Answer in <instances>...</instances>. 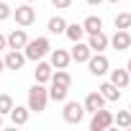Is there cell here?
I'll use <instances>...</instances> for the list:
<instances>
[{
  "mask_svg": "<svg viewBox=\"0 0 131 131\" xmlns=\"http://www.w3.org/2000/svg\"><path fill=\"white\" fill-rule=\"evenodd\" d=\"M49 51H51V44H49L46 36H39V39H34V41H26V46H23V54H26V59H31V62L44 59Z\"/></svg>",
  "mask_w": 131,
  "mask_h": 131,
  "instance_id": "cell-1",
  "label": "cell"
},
{
  "mask_svg": "<svg viewBox=\"0 0 131 131\" xmlns=\"http://www.w3.org/2000/svg\"><path fill=\"white\" fill-rule=\"evenodd\" d=\"M46 100H49V90H46L41 82L31 85V90H28V111L41 113V111L46 108Z\"/></svg>",
  "mask_w": 131,
  "mask_h": 131,
  "instance_id": "cell-2",
  "label": "cell"
},
{
  "mask_svg": "<svg viewBox=\"0 0 131 131\" xmlns=\"http://www.w3.org/2000/svg\"><path fill=\"white\" fill-rule=\"evenodd\" d=\"M64 121L67 123H80L85 118V105L77 103V100H64V111H62Z\"/></svg>",
  "mask_w": 131,
  "mask_h": 131,
  "instance_id": "cell-3",
  "label": "cell"
},
{
  "mask_svg": "<svg viewBox=\"0 0 131 131\" xmlns=\"http://www.w3.org/2000/svg\"><path fill=\"white\" fill-rule=\"evenodd\" d=\"M111 126H113V113L105 111V108H98L90 118V131H105Z\"/></svg>",
  "mask_w": 131,
  "mask_h": 131,
  "instance_id": "cell-4",
  "label": "cell"
},
{
  "mask_svg": "<svg viewBox=\"0 0 131 131\" xmlns=\"http://www.w3.org/2000/svg\"><path fill=\"white\" fill-rule=\"evenodd\" d=\"M108 57L103 54V51H95V54H90V59H88V70H90V75H95V77H103L105 72H108Z\"/></svg>",
  "mask_w": 131,
  "mask_h": 131,
  "instance_id": "cell-5",
  "label": "cell"
},
{
  "mask_svg": "<svg viewBox=\"0 0 131 131\" xmlns=\"http://www.w3.org/2000/svg\"><path fill=\"white\" fill-rule=\"evenodd\" d=\"M108 44H111L116 51H126V49L131 46V34H128L126 28H116V34L108 39Z\"/></svg>",
  "mask_w": 131,
  "mask_h": 131,
  "instance_id": "cell-6",
  "label": "cell"
},
{
  "mask_svg": "<svg viewBox=\"0 0 131 131\" xmlns=\"http://www.w3.org/2000/svg\"><path fill=\"white\" fill-rule=\"evenodd\" d=\"M13 13H16V23H18V26H23V28H26V26H31V23L36 21V10H34L28 3H26V5H18Z\"/></svg>",
  "mask_w": 131,
  "mask_h": 131,
  "instance_id": "cell-7",
  "label": "cell"
},
{
  "mask_svg": "<svg viewBox=\"0 0 131 131\" xmlns=\"http://www.w3.org/2000/svg\"><path fill=\"white\" fill-rule=\"evenodd\" d=\"M3 59H5V70H21L23 64H26V54L21 49H10Z\"/></svg>",
  "mask_w": 131,
  "mask_h": 131,
  "instance_id": "cell-8",
  "label": "cell"
},
{
  "mask_svg": "<svg viewBox=\"0 0 131 131\" xmlns=\"http://www.w3.org/2000/svg\"><path fill=\"white\" fill-rule=\"evenodd\" d=\"M49 57H51V67H57V70H67V64L72 62L70 51H64V49H51Z\"/></svg>",
  "mask_w": 131,
  "mask_h": 131,
  "instance_id": "cell-9",
  "label": "cell"
},
{
  "mask_svg": "<svg viewBox=\"0 0 131 131\" xmlns=\"http://www.w3.org/2000/svg\"><path fill=\"white\" fill-rule=\"evenodd\" d=\"M82 105H85V113H95L98 108H105V98L100 95V90L98 93H88Z\"/></svg>",
  "mask_w": 131,
  "mask_h": 131,
  "instance_id": "cell-10",
  "label": "cell"
},
{
  "mask_svg": "<svg viewBox=\"0 0 131 131\" xmlns=\"http://www.w3.org/2000/svg\"><path fill=\"white\" fill-rule=\"evenodd\" d=\"M5 39H8V46H10V49H23V46H26V41H28L26 28H13Z\"/></svg>",
  "mask_w": 131,
  "mask_h": 131,
  "instance_id": "cell-11",
  "label": "cell"
},
{
  "mask_svg": "<svg viewBox=\"0 0 131 131\" xmlns=\"http://www.w3.org/2000/svg\"><path fill=\"white\" fill-rule=\"evenodd\" d=\"M28 113H31V111H28V105H13L8 116H10L13 126H26V123H28Z\"/></svg>",
  "mask_w": 131,
  "mask_h": 131,
  "instance_id": "cell-12",
  "label": "cell"
},
{
  "mask_svg": "<svg viewBox=\"0 0 131 131\" xmlns=\"http://www.w3.org/2000/svg\"><path fill=\"white\" fill-rule=\"evenodd\" d=\"M90 54H93V49H90L88 44H82V41H75V46H72V51H70V57H72L77 64H80V62H88Z\"/></svg>",
  "mask_w": 131,
  "mask_h": 131,
  "instance_id": "cell-13",
  "label": "cell"
},
{
  "mask_svg": "<svg viewBox=\"0 0 131 131\" xmlns=\"http://www.w3.org/2000/svg\"><path fill=\"white\" fill-rule=\"evenodd\" d=\"M90 39H88V46L93 49V51H103V49H108V36L103 34V31H95V34H88Z\"/></svg>",
  "mask_w": 131,
  "mask_h": 131,
  "instance_id": "cell-14",
  "label": "cell"
},
{
  "mask_svg": "<svg viewBox=\"0 0 131 131\" xmlns=\"http://www.w3.org/2000/svg\"><path fill=\"white\" fill-rule=\"evenodd\" d=\"M128 77H131V72H128V70H111V82H113L118 90L128 88Z\"/></svg>",
  "mask_w": 131,
  "mask_h": 131,
  "instance_id": "cell-15",
  "label": "cell"
},
{
  "mask_svg": "<svg viewBox=\"0 0 131 131\" xmlns=\"http://www.w3.org/2000/svg\"><path fill=\"white\" fill-rule=\"evenodd\" d=\"M34 77H36V82H49L51 80V64H46V62H41L39 59V64H36V70H34Z\"/></svg>",
  "mask_w": 131,
  "mask_h": 131,
  "instance_id": "cell-16",
  "label": "cell"
},
{
  "mask_svg": "<svg viewBox=\"0 0 131 131\" xmlns=\"http://www.w3.org/2000/svg\"><path fill=\"white\" fill-rule=\"evenodd\" d=\"M64 36H67L72 44H75V41H82V36H85L82 23H67V28H64Z\"/></svg>",
  "mask_w": 131,
  "mask_h": 131,
  "instance_id": "cell-17",
  "label": "cell"
},
{
  "mask_svg": "<svg viewBox=\"0 0 131 131\" xmlns=\"http://www.w3.org/2000/svg\"><path fill=\"white\" fill-rule=\"evenodd\" d=\"M98 90H100V95H103L105 100H118V98H121V90H118L113 82H103Z\"/></svg>",
  "mask_w": 131,
  "mask_h": 131,
  "instance_id": "cell-18",
  "label": "cell"
},
{
  "mask_svg": "<svg viewBox=\"0 0 131 131\" xmlns=\"http://www.w3.org/2000/svg\"><path fill=\"white\" fill-rule=\"evenodd\" d=\"M67 93H70V88H62V85L51 82V90H49V98H51L54 103H64V100H67Z\"/></svg>",
  "mask_w": 131,
  "mask_h": 131,
  "instance_id": "cell-19",
  "label": "cell"
},
{
  "mask_svg": "<svg viewBox=\"0 0 131 131\" xmlns=\"http://www.w3.org/2000/svg\"><path fill=\"white\" fill-rule=\"evenodd\" d=\"M49 34H64V28H67V21H64L62 16H51L49 23H46Z\"/></svg>",
  "mask_w": 131,
  "mask_h": 131,
  "instance_id": "cell-20",
  "label": "cell"
},
{
  "mask_svg": "<svg viewBox=\"0 0 131 131\" xmlns=\"http://www.w3.org/2000/svg\"><path fill=\"white\" fill-rule=\"evenodd\" d=\"M82 28H85V34H95V31H103V21H100L98 16H88V18L82 21Z\"/></svg>",
  "mask_w": 131,
  "mask_h": 131,
  "instance_id": "cell-21",
  "label": "cell"
},
{
  "mask_svg": "<svg viewBox=\"0 0 131 131\" xmlns=\"http://www.w3.org/2000/svg\"><path fill=\"white\" fill-rule=\"evenodd\" d=\"M51 82H57V85H62V88H70V85H72V77H70L67 70H57V72H51Z\"/></svg>",
  "mask_w": 131,
  "mask_h": 131,
  "instance_id": "cell-22",
  "label": "cell"
},
{
  "mask_svg": "<svg viewBox=\"0 0 131 131\" xmlns=\"http://www.w3.org/2000/svg\"><path fill=\"white\" fill-rule=\"evenodd\" d=\"M113 123L121 126V128H131V111H118L113 116Z\"/></svg>",
  "mask_w": 131,
  "mask_h": 131,
  "instance_id": "cell-23",
  "label": "cell"
},
{
  "mask_svg": "<svg viewBox=\"0 0 131 131\" xmlns=\"http://www.w3.org/2000/svg\"><path fill=\"white\" fill-rule=\"evenodd\" d=\"M113 23H116V28H131V13H118Z\"/></svg>",
  "mask_w": 131,
  "mask_h": 131,
  "instance_id": "cell-24",
  "label": "cell"
},
{
  "mask_svg": "<svg viewBox=\"0 0 131 131\" xmlns=\"http://www.w3.org/2000/svg\"><path fill=\"white\" fill-rule=\"evenodd\" d=\"M10 108H13V98L8 95V93H3V95H0V113H10Z\"/></svg>",
  "mask_w": 131,
  "mask_h": 131,
  "instance_id": "cell-25",
  "label": "cell"
},
{
  "mask_svg": "<svg viewBox=\"0 0 131 131\" xmlns=\"http://www.w3.org/2000/svg\"><path fill=\"white\" fill-rule=\"evenodd\" d=\"M13 16V8L8 5V3H3V0H0V21H8Z\"/></svg>",
  "mask_w": 131,
  "mask_h": 131,
  "instance_id": "cell-26",
  "label": "cell"
},
{
  "mask_svg": "<svg viewBox=\"0 0 131 131\" xmlns=\"http://www.w3.org/2000/svg\"><path fill=\"white\" fill-rule=\"evenodd\" d=\"M51 5H54V8H62V10H64V8H72V0H51Z\"/></svg>",
  "mask_w": 131,
  "mask_h": 131,
  "instance_id": "cell-27",
  "label": "cell"
},
{
  "mask_svg": "<svg viewBox=\"0 0 131 131\" xmlns=\"http://www.w3.org/2000/svg\"><path fill=\"white\" fill-rule=\"evenodd\" d=\"M5 46H8V39H5V36H3V34H0V51H3V49H5Z\"/></svg>",
  "mask_w": 131,
  "mask_h": 131,
  "instance_id": "cell-28",
  "label": "cell"
},
{
  "mask_svg": "<svg viewBox=\"0 0 131 131\" xmlns=\"http://www.w3.org/2000/svg\"><path fill=\"white\" fill-rule=\"evenodd\" d=\"M103 0H88V5H100Z\"/></svg>",
  "mask_w": 131,
  "mask_h": 131,
  "instance_id": "cell-29",
  "label": "cell"
},
{
  "mask_svg": "<svg viewBox=\"0 0 131 131\" xmlns=\"http://www.w3.org/2000/svg\"><path fill=\"white\" fill-rule=\"evenodd\" d=\"M3 70H5V59L0 57V72H3Z\"/></svg>",
  "mask_w": 131,
  "mask_h": 131,
  "instance_id": "cell-30",
  "label": "cell"
},
{
  "mask_svg": "<svg viewBox=\"0 0 131 131\" xmlns=\"http://www.w3.org/2000/svg\"><path fill=\"white\" fill-rule=\"evenodd\" d=\"M126 70H128V72H131V59H128V64H126Z\"/></svg>",
  "mask_w": 131,
  "mask_h": 131,
  "instance_id": "cell-31",
  "label": "cell"
},
{
  "mask_svg": "<svg viewBox=\"0 0 131 131\" xmlns=\"http://www.w3.org/2000/svg\"><path fill=\"white\" fill-rule=\"evenodd\" d=\"M108 3H121V0H108Z\"/></svg>",
  "mask_w": 131,
  "mask_h": 131,
  "instance_id": "cell-32",
  "label": "cell"
},
{
  "mask_svg": "<svg viewBox=\"0 0 131 131\" xmlns=\"http://www.w3.org/2000/svg\"><path fill=\"white\" fill-rule=\"evenodd\" d=\"M0 126H3V113H0Z\"/></svg>",
  "mask_w": 131,
  "mask_h": 131,
  "instance_id": "cell-33",
  "label": "cell"
},
{
  "mask_svg": "<svg viewBox=\"0 0 131 131\" xmlns=\"http://www.w3.org/2000/svg\"><path fill=\"white\" fill-rule=\"evenodd\" d=\"M26 3H34V0H26Z\"/></svg>",
  "mask_w": 131,
  "mask_h": 131,
  "instance_id": "cell-34",
  "label": "cell"
},
{
  "mask_svg": "<svg viewBox=\"0 0 131 131\" xmlns=\"http://www.w3.org/2000/svg\"><path fill=\"white\" fill-rule=\"evenodd\" d=\"M128 85H131V77H128Z\"/></svg>",
  "mask_w": 131,
  "mask_h": 131,
  "instance_id": "cell-35",
  "label": "cell"
},
{
  "mask_svg": "<svg viewBox=\"0 0 131 131\" xmlns=\"http://www.w3.org/2000/svg\"><path fill=\"white\" fill-rule=\"evenodd\" d=\"M128 111H131V105H128Z\"/></svg>",
  "mask_w": 131,
  "mask_h": 131,
  "instance_id": "cell-36",
  "label": "cell"
}]
</instances>
